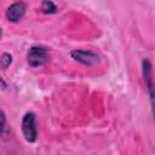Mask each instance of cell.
<instances>
[{
	"label": "cell",
	"mask_w": 155,
	"mask_h": 155,
	"mask_svg": "<svg viewBox=\"0 0 155 155\" xmlns=\"http://www.w3.org/2000/svg\"><path fill=\"white\" fill-rule=\"evenodd\" d=\"M48 51L44 46H33L27 53V61L30 67L38 68L48 62Z\"/></svg>",
	"instance_id": "6da1fadb"
},
{
	"label": "cell",
	"mask_w": 155,
	"mask_h": 155,
	"mask_svg": "<svg viewBox=\"0 0 155 155\" xmlns=\"http://www.w3.org/2000/svg\"><path fill=\"white\" fill-rule=\"evenodd\" d=\"M142 68H143V76H144L147 91H148V94H149L153 114H154V117H155V84H154L153 78H151V63L149 62V59H143Z\"/></svg>",
	"instance_id": "7a4b0ae2"
},
{
	"label": "cell",
	"mask_w": 155,
	"mask_h": 155,
	"mask_svg": "<svg viewBox=\"0 0 155 155\" xmlns=\"http://www.w3.org/2000/svg\"><path fill=\"white\" fill-rule=\"evenodd\" d=\"M22 132L27 142L34 143L38 137L36 131V122H35V114L27 113L22 119Z\"/></svg>",
	"instance_id": "3957f363"
},
{
	"label": "cell",
	"mask_w": 155,
	"mask_h": 155,
	"mask_svg": "<svg viewBox=\"0 0 155 155\" xmlns=\"http://www.w3.org/2000/svg\"><path fill=\"white\" fill-rule=\"evenodd\" d=\"M70 56L74 61H76L78 63L86 65V67H92L99 63V56L91 51V50H73L70 52Z\"/></svg>",
	"instance_id": "277c9868"
},
{
	"label": "cell",
	"mask_w": 155,
	"mask_h": 155,
	"mask_svg": "<svg viewBox=\"0 0 155 155\" xmlns=\"http://www.w3.org/2000/svg\"><path fill=\"white\" fill-rule=\"evenodd\" d=\"M25 13V5L24 2H13L11 4L6 10V18L11 23L19 22Z\"/></svg>",
	"instance_id": "5b68a950"
},
{
	"label": "cell",
	"mask_w": 155,
	"mask_h": 155,
	"mask_svg": "<svg viewBox=\"0 0 155 155\" xmlns=\"http://www.w3.org/2000/svg\"><path fill=\"white\" fill-rule=\"evenodd\" d=\"M40 11L44 13H54L57 12V7L52 1H42L40 6Z\"/></svg>",
	"instance_id": "8992f818"
},
{
	"label": "cell",
	"mask_w": 155,
	"mask_h": 155,
	"mask_svg": "<svg viewBox=\"0 0 155 155\" xmlns=\"http://www.w3.org/2000/svg\"><path fill=\"white\" fill-rule=\"evenodd\" d=\"M12 63V56L7 52H4L1 54V61H0V67L2 70H6Z\"/></svg>",
	"instance_id": "52a82bcc"
},
{
	"label": "cell",
	"mask_w": 155,
	"mask_h": 155,
	"mask_svg": "<svg viewBox=\"0 0 155 155\" xmlns=\"http://www.w3.org/2000/svg\"><path fill=\"white\" fill-rule=\"evenodd\" d=\"M5 128V114L4 111H1V132H4Z\"/></svg>",
	"instance_id": "ba28073f"
}]
</instances>
